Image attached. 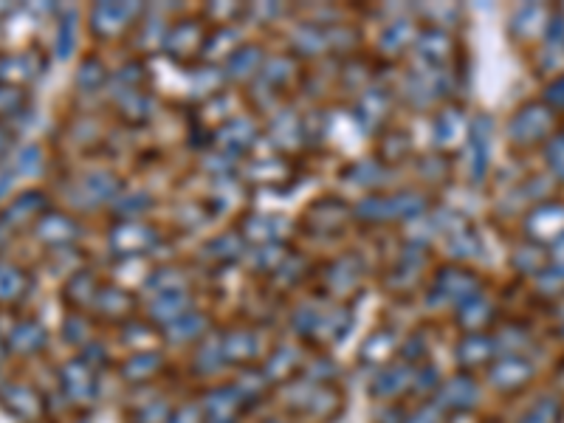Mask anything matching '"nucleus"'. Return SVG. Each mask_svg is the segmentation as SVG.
<instances>
[{
    "instance_id": "obj_17",
    "label": "nucleus",
    "mask_w": 564,
    "mask_h": 423,
    "mask_svg": "<svg viewBox=\"0 0 564 423\" xmlns=\"http://www.w3.org/2000/svg\"><path fill=\"white\" fill-rule=\"evenodd\" d=\"M266 423H282V421H266Z\"/></svg>"
},
{
    "instance_id": "obj_18",
    "label": "nucleus",
    "mask_w": 564,
    "mask_h": 423,
    "mask_svg": "<svg viewBox=\"0 0 564 423\" xmlns=\"http://www.w3.org/2000/svg\"><path fill=\"white\" fill-rule=\"evenodd\" d=\"M0 353H3V345H0Z\"/></svg>"
},
{
    "instance_id": "obj_5",
    "label": "nucleus",
    "mask_w": 564,
    "mask_h": 423,
    "mask_svg": "<svg viewBox=\"0 0 564 423\" xmlns=\"http://www.w3.org/2000/svg\"><path fill=\"white\" fill-rule=\"evenodd\" d=\"M46 342V333L40 325H34V322H20L12 333H9V347L17 350V353H34V350H40Z\"/></svg>"
},
{
    "instance_id": "obj_10",
    "label": "nucleus",
    "mask_w": 564,
    "mask_h": 423,
    "mask_svg": "<svg viewBox=\"0 0 564 423\" xmlns=\"http://www.w3.org/2000/svg\"><path fill=\"white\" fill-rule=\"evenodd\" d=\"M158 361L161 359H158L156 353H139V356H133V359L122 367V376H127L130 381H144V378H150L156 373Z\"/></svg>"
},
{
    "instance_id": "obj_9",
    "label": "nucleus",
    "mask_w": 564,
    "mask_h": 423,
    "mask_svg": "<svg viewBox=\"0 0 564 423\" xmlns=\"http://www.w3.org/2000/svg\"><path fill=\"white\" fill-rule=\"evenodd\" d=\"M409 387V370L404 367H390V370H384L376 381V395L381 398H392V395H398V392H404Z\"/></svg>"
},
{
    "instance_id": "obj_4",
    "label": "nucleus",
    "mask_w": 564,
    "mask_h": 423,
    "mask_svg": "<svg viewBox=\"0 0 564 423\" xmlns=\"http://www.w3.org/2000/svg\"><path fill=\"white\" fill-rule=\"evenodd\" d=\"M150 311H153V316H156L158 322H170V325H173L175 319H181V316L187 314V294H184V288L158 294V297L153 299V305H150Z\"/></svg>"
},
{
    "instance_id": "obj_1",
    "label": "nucleus",
    "mask_w": 564,
    "mask_h": 423,
    "mask_svg": "<svg viewBox=\"0 0 564 423\" xmlns=\"http://www.w3.org/2000/svg\"><path fill=\"white\" fill-rule=\"evenodd\" d=\"M63 390L68 392L71 401H88L94 398V370L88 361H68L63 367Z\"/></svg>"
},
{
    "instance_id": "obj_7",
    "label": "nucleus",
    "mask_w": 564,
    "mask_h": 423,
    "mask_svg": "<svg viewBox=\"0 0 564 423\" xmlns=\"http://www.w3.org/2000/svg\"><path fill=\"white\" fill-rule=\"evenodd\" d=\"M6 404H9V412H15L17 418H34L37 409H40L37 392L23 387V384H15V387L6 390Z\"/></svg>"
},
{
    "instance_id": "obj_11",
    "label": "nucleus",
    "mask_w": 564,
    "mask_h": 423,
    "mask_svg": "<svg viewBox=\"0 0 564 423\" xmlns=\"http://www.w3.org/2000/svg\"><path fill=\"white\" fill-rule=\"evenodd\" d=\"M201 43V32L198 29H192V23H181V26H175L170 37H167V48L175 51V54H184L189 51L192 46H198Z\"/></svg>"
},
{
    "instance_id": "obj_3",
    "label": "nucleus",
    "mask_w": 564,
    "mask_h": 423,
    "mask_svg": "<svg viewBox=\"0 0 564 423\" xmlns=\"http://www.w3.org/2000/svg\"><path fill=\"white\" fill-rule=\"evenodd\" d=\"M136 15V6H125V3H105L94 12L96 26L102 34H116L125 29L127 23Z\"/></svg>"
},
{
    "instance_id": "obj_16",
    "label": "nucleus",
    "mask_w": 564,
    "mask_h": 423,
    "mask_svg": "<svg viewBox=\"0 0 564 423\" xmlns=\"http://www.w3.org/2000/svg\"><path fill=\"white\" fill-rule=\"evenodd\" d=\"M409 423H440L438 421V412H432V409H423V412H418L415 418Z\"/></svg>"
},
{
    "instance_id": "obj_15",
    "label": "nucleus",
    "mask_w": 564,
    "mask_h": 423,
    "mask_svg": "<svg viewBox=\"0 0 564 423\" xmlns=\"http://www.w3.org/2000/svg\"><path fill=\"white\" fill-rule=\"evenodd\" d=\"M167 423H201V415H198V412H195L192 407H181V409H175Z\"/></svg>"
},
{
    "instance_id": "obj_6",
    "label": "nucleus",
    "mask_w": 564,
    "mask_h": 423,
    "mask_svg": "<svg viewBox=\"0 0 564 423\" xmlns=\"http://www.w3.org/2000/svg\"><path fill=\"white\" fill-rule=\"evenodd\" d=\"M257 336L249 333V330H235V333H229L226 339H223V353H226V359L232 361H251L257 356V342H254Z\"/></svg>"
},
{
    "instance_id": "obj_13",
    "label": "nucleus",
    "mask_w": 564,
    "mask_h": 423,
    "mask_svg": "<svg viewBox=\"0 0 564 423\" xmlns=\"http://www.w3.org/2000/svg\"><path fill=\"white\" fill-rule=\"evenodd\" d=\"M257 65H260V51L257 48H237L235 57H232V74L235 77H249L251 71H257Z\"/></svg>"
},
{
    "instance_id": "obj_14",
    "label": "nucleus",
    "mask_w": 564,
    "mask_h": 423,
    "mask_svg": "<svg viewBox=\"0 0 564 423\" xmlns=\"http://www.w3.org/2000/svg\"><path fill=\"white\" fill-rule=\"evenodd\" d=\"M23 274L15 268H0V299H15L23 291Z\"/></svg>"
},
{
    "instance_id": "obj_2",
    "label": "nucleus",
    "mask_w": 564,
    "mask_h": 423,
    "mask_svg": "<svg viewBox=\"0 0 564 423\" xmlns=\"http://www.w3.org/2000/svg\"><path fill=\"white\" fill-rule=\"evenodd\" d=\"M153 229L150 226H119L113 232V249L119 254H136V251H147L153 246Z\"/></svg>"
},
{
    "instance_id": "obj_8",
    "label": "nucleus",
    "mask_w": 564,
    "mask_h": 423,
    "mask_svg": "<svg viewBox=\"0 0 564 423\" xmlns=\"http://www.w3.org/2000/svg\"><path fill=\"white\" fill-rule=\"evenodd\" d=\"M254 139V127L249 122H232L229 127H223V133H220V144L223 147H229L232 153H240V150H246Z\"/></svg>"
},
{
    "instance_id": "obj_12",
    "label": "nucleus",
    "mask_w": 564,
    "mask_h": 423,
    "mask_svg": "<svg viewBox=\"0 0 564 423\" xmlns=\"http://www.w3.org/2000/svg\"><path fill=\"white\" fill-rule=\"evenodd\" d=\"M96 297H99V311L105 316H122L130 305V294L122 288H108Z\"/></svg>"
}]
</instances>
